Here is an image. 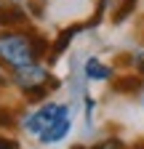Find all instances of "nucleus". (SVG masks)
Here are the masks:
<instances>
[{
  "instance_id": "f03ea898",
  "label": "nucleus",
  "mask_w": 144,
  "mask_h": 149,
  "mask_svg": "<svg viewBox=\"0 0 144 149\" xmlns=\"http://www.w3.org/2000/svg\"><path fill=\"white\" fill-rule=\"evenodd\" d=\"M11 83L24 93V99L29 104H40L51 91L59 88V80L51 74L48 64H43V61H35V64H27V67H19V69H11Z\"/></svg>"
},
{
  "instance_id": "9b49d317",
  "label": "nucleus",
  "mask_w": 144,
  "mask_h": 149,
  "mask_svg": "<svg viewBox=\"0 0 144 149\" xmlns=\"http://www.w3.org/2000/svg\"><path fill=\"white\" fill-rule=\"evenodd\" d=\"M0 149H19V141L11 136H0Z\"/></svg>"
},
{
  "instance_id": "9d476101",
  "label": "nucleus",
  "mask_w": 144,
  "mask_h": 149,
  "mask_svg": "<svg viewBox=\"0 0 144 149\" xmlns=\"http://www.w3.org/2000/svg\"><path fill=\"white\" fill-rule=\"evenodd\" d=\"M88 149H125V144H123L120 139H104V141H99V144H94V146H88Z\"/></svg>"
},
{
  "instance_id": "6e6552de",
  "label": "nucleus",
  "mask_w": 144,
  "mask_h": 149,
  "mask_svg": "<svg viewBox=\"0 0 144 149\" xmlns=\"http://www.w3.org/2000/svg\"><path fill=\"white\" fill-rule=\"evenodd\" d=\"M144 77L136 72V74H123V77H112V88L117 93H139Z\"/></svg>"
},
{
  "instance_id": "f257e3e1",
  "label": "nucleus",
  "mask_w": 144,
  "mask_h": 149,
  "mask_svg": "<svg viewBox=\"0 0 144 149\" xmlns=\"http://www.w3.org/2000/svg\"><path fill=\"white\" fill-rule=\"evenodd\" d=\"M48 51H51V43L29 27L0 29V61L6 64L8 72L48 59Z\"/></svg>"
},
{
  "instance_id": "ddd939ff",
  "label": "nucleus",
  "mask_w": 144,
  "mask_h": 149,
  "mask_svg": "<svg viewBox=\"0 0 144 149\" xmlns=\"http://www.w3.org/2000/svg\"><path fill=\"white\" fill-rule=\"evenodd\" d=\"M139 99H141V104H144V83H141V88H139Z\"/></svg>"
},
{
  "instance_id": "1a4fd4ad",
  "label": "nucleus",
  "mask_w": 144,
  "mask_h": 149,
  "mask_svg": "<svg viewBox=\"0 0 144 149\" xmlns=\"http://www.w3.org/2000/svg\"><path fill=\"white\" fill-rule=\"evenodd\" d=\"M136 3H139V0H120V6H117V11H115V16H112V22H115V24H120L123 19H128V16L134 13Z\"/></svg>"
},
{
  "instance_id": "39448f33",
  "label": "nucleus",
  "mask_w": 144,
  "mask_h": 149,
  "mask_svg": "<svg viewBox=\"0 0 144 149\" xmlns=\"http://www.w3.org/2000/svg\"><path fill=\"white\" fill-rule=\"evenodd\" d=\"M83 74L85 80H96V83H107L115 77V69L110 64H104L101 59H96V56H88L85 64H83Z\"/></svg>"
},
{
  "instance_id": "2eb2a0df",
  "label": "nucleus",
  "mask_w": 144,
  "mask_h": 149,
  "mask_svg": "<svg viewBox=\"0 0 144 149\" xmlns=\"http://www.w3.org/2000/svg\"><path fill=\"white\" fill-rule=\"evenodd\" d=\"M136 149H144V144H139V146H136Z\"/></svg>"
},
{
  "instance_id": "423d86ee",
  "label": "nucleus",
  "mask_w": 144,
  "mask_h": 149,
  "mask_svg": "<svg viewBox=\"0 0 144 149\" xmlns=\"http://www.w3.org/2000/svg\"><path fill=\"white\" fill-rule=\"evenodd\" d=\"M29 24V16L22 6H0V29H8V27H27Z\"/></svg>"
},
{
  "instance_id": "0eeeda50",
  "label": "nucleus",
  "mask_w": 144,
  "mask_h": 149,
  "mask_svg": "<svg viewBox=\"0 0 144 149\" xmlns=\"http://www.w3.org/2000/svg\"><path fill=\"white\" fill-rule=\"evenodd\" d=\"M69 128H72V109H69V104H64V109H62L56 125L48 130V136L43 139V144H59V141H64L67 133H69Z\"/></svg>"
},
{
  "instance_id": "20e7f679",
  "label": "nucleus",
  "mask_w": 144,
  "mask_h": 149,
  "mask_svg": "<svg viewBox=\"0 0 144 149\" xmlns=\"http://www.w3.org/2000/svg\"><path fill=\"white\" fill-rule=\"evenodd\" d=\"M83 29H85V24H80V22H78V24H69V27H64V29L56 35V40L51 43V51H48V64H53V61H56L59 56H62V53L69 48V43L75 40V35H78V32H83Z\"/></svg>"
},
{
  "instance_id": "4468645a",
  "label": "nucleus",
  "mask_w": 144,
  "mask_h": 149,
  "mask_svg": "<svg viewBox=\"0 0 144 149\" xmlns=\"http://www.w3.org/2000/svg\"><path fill=\"white\" fill-rule=\"evenodd\" d=\"M72 149H88V146H72Z\"/></svg>"
},
{
  "instance_id": "7ed1b4c3",
  "label": "nucleus",
  "mask_w": 144,
  "mask_h": 149,
  "mask_svg": "<svg viewBox=\"0 0 144 149\" xmlns=\"http://www.w3.org/2000/svg\"><path fill=\"white\" fill-rule=\"evenodd\" d=\"M62 109H64V104H59V101H43V104L35 107L29 115H24L19 123H22V128H24V133H29L32 139H38V141L43 144V139L48 136V130L56 125Z\"/></svg>"
},
{
  "instance_id": "dca6fc26",
  "label": "nucleus",
  "mask_w": 144,
  "mask_h": 149,
  "mask_svg": "<svg viewBox=\"0 0 144 149\" xmlns=\"http://www.w3.org/2000/svg\"><path fill=\"white\" fill-rule=\"evenodd\" d=\"M141 56H144V51H141Z\"/></svg>"
},
{
  "instance_id": "f8f14e48",
  "label": "nucleus",
  "mask_w": 144,
  "mask_h": 149,
  "mask_svg": "<svg viewBox=\"0 0 144 149\" xmlns=\"http://www.w3.org/2000/svg\"><path fill=\"white\" fill-rule=\"evenodd\" d=\"M8 80H11V72L6 69V64H3V61H0V88L8 85Z\"/></svg>"
}]
</instances>
